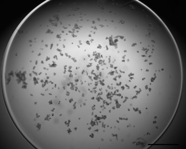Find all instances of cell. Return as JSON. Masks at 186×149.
<instances>
[{"label": "cell", "mask_w": 186, "mask_h": 149, "mask_svg": "<svg viewBox=\"0 0 186 149\" xmlns=\"http://www.w3.org/2000/svg\"><path fill=\"white\" fill-rule=\"evenodd\" d=\"M59 21V16L58 15H55L53 17L49 19V21L50 24H51L53 26H57Z\"/></svg>", "instance_id": "obj_1"}]
</instances>
